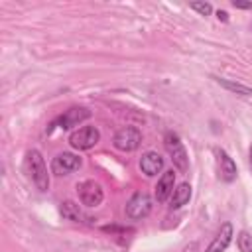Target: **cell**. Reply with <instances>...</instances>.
I'll list each match as a JSON object with an SVG mask.
<instances>
[{"label": "cell", "mask_w": 252, "mask_h": 252, "mask_svg": "<svg viewBox=\"0 0 252 252\" xmlns=\"http://www.w3.org/2000/svg\"><path fill=\"white\" fill-rule=\"evenodd\" d=\"M248 158H250V165H252V148H250V152H248Z\"/></svg>", "instance_id": "ffe728a7"}, {"label": "cell", "mask_w": 252, "mask_h": 252, "mask_svg": "<svg viewBox=\"0 0 252 252\" xmlns=\"http://www.w3.org/2000/svg\"><path fill=\"white\" fill-rule=\"evenodd\" d=\"M93 116V112L85 106H71L67 108L57 120H55V126H59L61 130H71L73 126H79L81 122L89 120Z\"/></svg>", "instance_id": "ba28073f"}, {"label": "cell", "mask_w": 252, "mask_h": 252, "mask_svg": "<svg viewBox=\"0 0 252 252\" xmlns=\"http://www.w3.org/2000/svg\"><path fill=\"white\" fill-rule=\"evenodd\" d=\"M81 163H83V159L79 156H75L71 152H63V154H57L53 158V161H51V173L53 175H59V177L61 175H69V173L77 171L81 167Z\"/></svg>", "instance_id": "52a82bcc"}, {"label": "cell", "mask_w": 252, "mask_h": 252, "mask_svg": "<svg viewBox=\"0 0 252 252\" xmlns=\"http://www.w3.org/2000/svg\"><path fill=\"white\" fill-rule=\"evenodd\" d=\"M232 236H234L232 224H230V222H222L205 252H224V250L228 248V244L232 242Z\"/></svg>", "instance_id": "30bf717a"}, {"label": "cell", "mask_w": 252, "mask_h": 252, "mask_svg": "<svg viewBox=\"0 0 252 252\" xmlns=\"http://www.w3.org/2000/svg\"><path fill=\"white\" fill-rule=\"evenodd\" d=\"M173 189H175V173H173V169H167L158 179V185H156V201L158 203H165L173 195Z\"/></svg>", "instance_id": "7c38bea8"}, {"label": "cell", "mask_w": 252, "mask_h": 252, "mask_svg": "<svg viewBox=\"0 0 252 252\" xmlns=\"http://www.w3.org/2000/svg\"><path fill=\"white\" fill-rule=\"evenodd\" d=\"M213 154H215V158H217L219 179L224 181V183L234 181V179H236V173H238V171H236V163H234V159H232L224 150H220V148H215Z\"/></svg>", "instance_id": "9c48e42d"}, {"label": "cell", "mask_w": 252, "mask_h": 252, "mask_svg": "<svg viewBox=\"0 0 252 252\" xmlns=\"http://www.w3.org/2000/svg\"><path fill=\"white\" fill-rule=\"evenodd\" d=\"M236 246L240 252H252V234L248 230H240L236 234Z\"/></svg>", "instance_id": "2e32d148"}, {"label": "cell", "mask_w": 252, "mask_h": 252, "mask_svg": "<svg viewBox=\"0 0 252 252\" xmlns=\"http://www.w3.org/2000/svg\"><path fill=\"white\" fill-rule=\"evenodd\" d=\"M232 6L238 8V10H250L252 8V2H240V0H232Z\"/></svg>", "instance_id": "ac0fdd59"}, {"label": "cell", "mask_w": 252, "mask_h": 252, "mask_svg": "<svg viewBox=\"0 0 252 252\" xmlns=\"http://www.w3.org/2000/svg\"><path fill=\"white\" fill-rule=\"evenodd\" d=\"M77 195H79L81 205H83V207H89V209L98 207V205L102 203V199H104V191H102L100 183L94 181V179H85V181H81V183L77 185Z\"/></svg>", "instance_id": "277c9868"}, {"label": "cell", "mask_w": 252, "mask_h": 252, "mask_svg": "<svg viewBox=\"0 0 252 252\" xmlns=\"http://www.w3.org/2000/svg\"><path fill=\"white\" fill-rule=\"evenodd\" d=\"M26 167H28V173H30L33 185L39 191H47L49 189V173H47L45 159H43V156L37 150H28V154H26Z\"/></svg>", "instance_id": "6da1fadb"}, {"label": "cell", "mask_w": 252, "mask_h": 252, "mask_svg": "<svg viewBox=\"0 0 252 252\" xmlns=\"http://www.w3.org/2000/svg\"><path fill=\"white\" fill-rule=\"evenodd\" d=\"M189 199H191V185H189L187 181H183V183L175 185L173 195H171V199H169V207H171V209H181L183 205L189 203Z\"/></svg>", "instance_id": "4fadbf2b"}, {"label": "cell", "mask_w": 252, "mask_h": 252, "mask_svg": "<svg viewBox=\"0 0 252 252\" xmlns=\"http://www.w3.org/2000/svg\"><path fill=\"white\" fill-rule=\"evenodd\" d=\"M98 140H100V132H98L96 126H91V124L81 126L79 130L71 132V136H69L71 148H75V150H79V152L94 148V146L98 144Z\"/></svg>", "instance_id": "5b68a950"}, {"label": "cell", "mask_w": 252, "mask_h": 252, "mask_svg": "<svg viewBox=\"0 0 252 252\" xmlns=\"http://www.w3.org/2000/svg\"><path fill=\"white\" fill-rule=\"evenodd\" d=\"M114 148L120 152H134L142 144V132L136 126H122L114 134Z\"/></svg>", "instance_id": "8992f818"}, {"label": "cell", "mask_w": 252, "mask_h": 252, "mask_svg": "<svg viewBox=\"0 0 252 252\" xmlns=\"http://www.w3.org/2000/svg\"><path fill=\"white\" fill-rule=\"evenodd\" d=\"M217 18L222 20V22H228V14H226L224 10H219V12H217Z\"/></svg>", "instance_id": "d6986e66"}, {"label": "cell", "mask_w": 252, "mask_h": 252, "mask_svg": "<svg viewBox=\"0 0 252 252\" xmlns=\"http://www.w3.org/2000/svg\"><path fill=\"white\" fill-rule=\"evenodd\" d=\"M61 215H63V219H67V220H75V222H81V220H85L87 217L83 215V211L79 209V205L77 203H73V201H65V203H61ZM89 220V219H87Z\"/></svg>", "instance_id": "9a60e30c"}, {"label": "cell", "mask_w": 252, "mask_h": 252, "mask_svg": "<svg viewBox=\"0 0 252 252\" xmlns=\"http://www.w3.org/2000/svg\"><path fill=\"white\" fill-rule=\"evenodd\" d=\"M189 6H191V10L199 12L201 16H209V14L213 12V6H211L209 2H191Z\"/></svg>", "instance_id": "e0dca14e"}, {"label": "cell", "mask_w": 252, "mask_h": 252, "mask_svg": "<svg viewBox=\"0 0 252 252\" xmlns=\"http://www.w3.org/2000/svg\"><path fill=\"white\" fill-rule=\"evenodd\" d=\"M150 213H152V197L148 193H144V191L134 193L128 199L126 207H124V215H126L128 220H142Z\"/></svg>", "instance_id": "3957f363"}, {"label": "cell", "mask_w": 252, "mask_h": 252, "mask_svg": "<svg viewBox=\"0 0 252 252\" xmlns=\"http://www.w3.org/2000/svg\"><path fill=\"white\" fill-rule=\"evenodd\" d=\"M213 79L220 87H224L226 91H230V93H236L240 96H252V89L246 87V85H242V83H236V81H230V79H224V77H213Z\"/></svg>", "instance_id": "5bb4252c"}, {"label": "cell", "mask_w": 252, "mask_h": 252, "mask_svg": "<svg viewBox=\"0 0 252 252\" xmlns=\"http://www.w3.org/2000/svg\"><path fill=\"white\" fill-rule=\"evenodd\" d=\"M163 146H165V150H167V154H169L175 169L181 171V173H185L189 169V158H187V150H185L183 142L179 140V136L175 132H165Z\"/></svg>", "instance_id": "7a4b0ae2"}, {"label": "cell", "mask_w": 252, "mask_h": 252, "mask_svg": "<svg viewBox=\"0 0 252 252\" xmlns=\"http://www.w3.org/2000/svg\"><path fill=\"white\" fill-rule=\"evenodd\" d=\"M163 165H165V161L158 152H146L140 158V169L146 177H156L158 173L163 171Z\"/></svg>", "instance_id": "8fae6325"}]
</instances>
